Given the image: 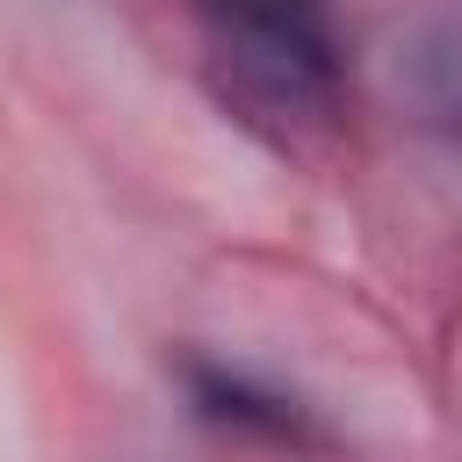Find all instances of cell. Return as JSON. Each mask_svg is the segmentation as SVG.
<instances>
[{"instance_id":"1","label":"cell","mask_w":462,"mask_h":462,"mask_svg":"<svg viewBox=\"0 0 462 462\" xmlns=\"http://www.w3.org/2000/svg\"><path fill=\"white\" fill-rule=\"evenodd\" d=\"M209 58L253 123H325L339 51L318 0H217Z\"/></svg>"},{"instance_id":"2","label":"cell","mask_w":462,"mask_h":462,"mask_svg":"<svg viewBox=\"0 0 462 462\" xmlns=\"http://www.w3.org/2000/svg\"><path fill=\"white\" fill-rule=\"evenodd\" d=\"M188 397L202 419L245 433V440H267V448H325V426L303 397H289L282 383L238 368V361H188Z\"/></svg>"},{"instance_id":"3","label":"cell","mask_w":462,"mask_h":462,"mask_svg":"<svg viewBox=\"0 0 462 462\" xmlns=\"http://www.w3.org/2000/svg\"><path fill=\"white\" fill-rule=\"evenodd\" d=\"M404 79H411V101L426 108V123L462 137V22L426 29L404 58Z\"/></svg>"}]
</instances>
